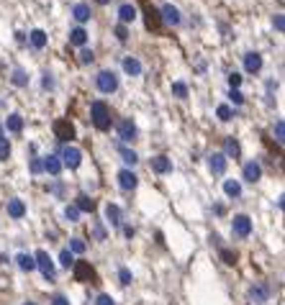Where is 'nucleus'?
I'll use <instances>...</instances> for the list:
<instances>
[{"label":"nucleus","instance_id":"f257e3e1","mask_svg":"<svg viewBox=\"0 0 285 305\" xmlns=\"http://www.w3.org/2000/svg\"><path fill=\"white\" fill-rule=\"evenodd\" d=\"M90 118H93V126L98 131H108L111 123H113V116H111V108L103 100H95L90 105Z\"/></svg>","mask_w":285,"mask_h":305},{"label":"nucleus","instance_id":"f03ea898","mask_svg":"<svg viewBox=\"0 0 285 305\" xmlns=\"http://www.w3.org/2000/svg\"><path fill=\"white\" fill-rule=\"evenodd\" d=\"M139 5H142V10H144V23H146V28L149 31H154V34H159L162 31V16H159V10L149 3V0H139Z\"/></svg>","mask_w":285,"mask_h":305},{"label":"nucleus","instance_id":"7ed1b4c3","mask_svg":"<svg viewBox=\"0 0 285 305\" xmlns=\"http://www.w3.org/2000/svg\"><path fill=\"white\" fill-rule=\"evenodd\" d=\"M95 85H98L100 93H106V95L116 93V90H118V77H116V72H113V69H103V72H98Z\"/></svg>","mask_w":285,"mask_h":305},{"label":"nucleus","instance_id":"20e7f679","mask_svg":"<svg viewBox=\"0 0 285 305\" xmlns=\"http://www.w3.org/2000/svg\"><path fill=\"white\" fill-rule=\"evenodd\" d=\"M72 272H74V280L77 282H98V272L90 267V262H85V259H77V262L72 264Z\"/></svg>","mask_w":285,"mask_h":305},{"label":"nucleus","instance_id":"39448f33","mask_svg":"<svg viewBox=\"0 0 285 305\" xmlns=\"http://www.w3.org/2000/svg\"><path fill=\"white\" fill-rule=\"evenodd\" d=\"M52 131H54V136H57L59 141H72V139H74V133H77V131H74V126L70 123L67 118L54 121V123H52Z\"/></svg>","mask_w":285,"mask_h":305},{"label":"nucleus","instance_id":"423d86ee","mask_svg":"<svg viewBox=\"0 0 285 305\" xmlns=\"http://www.w3.org/2000/svg\"><path fill=\"white\" fill-rule=\"evenodd\" d=\"M231 231H234L236 239H247V236L252 234V218L244 216V213L234 216V221H231Z\"/></svg>","mask_w":285,"mask_h":305},{"label":"nucleus","instance_id":"0eeeda50","mask_svg":"<svg viewBox=\"0 0 285 305\" xmlns=\"http://www.w3.org/2000/svg\"><path fill=\"white\" fill-rule=\"evenodd\" d=\"M62 167H67V170H77V167L82 164V151L74 149V146H65L62 149Z\"/></svg>","mask_w":285,"mask_h":305},{"label":"nucleus","instance_id":"6e6552de","mask_svg":"<svg viewBox=\"0 0 285 305\" xmlns=\"http://www.w3.org/2000/svg\"><path fill=\"white\" fill-rule=\"evenodd\" d=\"M34 259H36V267L41 269V274H44V280H54V262L49 259V254L44 251V249H39L36 254H34Z\"/></svg>","mask_w":285,"mask_h":305},{"label":"nucleus","instance_id":"1a4fd4ad","mask_svg":"<svg viewBox=\"0 0 285 305\" xmlns=\"http://www.w3.org/2000/svg\"><path fill=\"white\" fill-rule=\"evenodd\" d=\"M118 139L121 141H134L137 139V126H134L131 118H124L121 123H118Z\"/></svg>","mask_w":285,"mask_h":305},{"label":"nucleus","instance_id":"9d476101","mask_svg":"<svg viewBox=\"0 0 285 305\" xmlns=\"http://www.w3.org/2000/svg\"><path fill=\"white\" fill-rule=\"evenodd\" d=\"M118 185H121L124 190H134V187L139 185V177L134 175V172L129 170V167H124V170L118 172Z\"/></svg>","mask_w":285,"mask_h":305},{"label":"nucleus","instance_id":"9b49d317","mask_svg":"<svg viewBox=\"0 0 285 305\" xmlns=\"http://www.w3.org/2000/svg\"><path fill=\"white\" fill-rule=\"evenodd\" d=\"M208 167H211L214 175H223L226 172V157H223L221 151H214V154L208 157Z\"/></svg>","mask_w":285,"mask_h":305},{"label":"nucleus","instance_id":"f8f14e48","mask_svg":"<svg viewBox=\"0 0 285 305\" xmlns=\"http://www.w3.org/2000/svg\"><path fill=\"white\" fill-rule=\"evenodd\" d=\"M244 69L247 72H260L262 69V54H257V52H247L244 54Z\"/></svg>","mask_w":285,"mask_h":305},{"label":"nucleus","instance_id":"ddd939ff","mask_svg":"<svg viewBox=\"0 0 285 305\" xmlns=\"http://www.w3.org/2000/svg\"><path fill=\"white\" fill-rule=\"evenodd\" d=\"M152 170H154L157 175H167V172H172V162H170V157H164V154L152 157Z\"/></svg>","mask_w":285,"mask_h":305},{"label":"nucleus","instance_id":"4468645a","mask_svg":"<svg viewBox=\"0 0 285 305\" xmlns=\"http://www.w3.org/2000/svg\"><path fill=\"white\" fill-rule=\"evenodd\" d=\"M5 208H8V216H10V218H23V216H26V205H23L21 197H10Z\"/></svg>","mask_w":285,"mask_h":305},{"label":"nucleus","instance_id":"2eb2a0df","mask_svg":"<svg viewBox=\"0 0 285 305\" xmlns=\"http://www.w3.org/2000/svg\"><path fill=\"white\" fill-rule=\"evenodd\" d=\"M260 177H262L260 162H247V164H244V180H247V182H257Z\"/></svg>","mask_w":285,"mask_h":305},{"label":"nucleus","instance_id":"dca6fc26","mask_svg":"<svg viewBox=\"0 0 285 305\" xmlns=\"http://www.w3.org/2000/svg\"><path fill=\"white\" fill-rule=\"evenodd\" d=\"M249 298H252L254 303H267V300H270V287H267V285H252Z\"/></svg>","mask_w":285,"mask_h":305},{"label":"nucleus","instance_id":"f3484780","mask_svg":"<svg viewBox=\"0 0 285 305\" xmlns=\"http://www.w3.org/2000/svg\"><path fill=\"white\" fill-rule=\"evenodd\" d=\"M221 154L223 157H234V159H239V154H242V146H239V141L236 139H231V136H229V139L226 141H223V151H221Z\"/></svg>","mask_w":285,"mask_h":305},{"label":"nucleus","instance_id":"a211bd4d","mask_svg":"<svg viewBox=\"0 0 285 305\" xmlns=\"http://www.w3.org/2000/svg\"><path fill=\"white\" fill-rule=\"evenodd\" d=\"M106 221H108L113 228L121 226V208H118L116 203H108V205H106Z\"/></svg>","mask_w":285,"mask_h":305},{"label":"nucleus","instance_id":"6ab92c4d","mask_svg":"<svg viewBox=\"0 0 285 305\" xmlns=\"http://www.w3.org/2000/svg\"><path fill=\"white\" fill-rule=\"evenodd\" d=\"M44 172H49L52 177H57L59 172H62V162H59L57 154H49L47 159H44Z\"/></svg>","mask_w":285,"mask_h":305},{"label":"nucleus","instance_id":"aec40b11","mask_svg":"<svg viewBox=\"0 0 285 305\" xmlns=\"http://www.w3.org/2000/svg\"><path fill=\"white\" fill-rule=\"evenodd\" d=\"M159 16H162V21H167V23H172V26H177L180 21H183V18H180V10H177L175 5H164V8L159 10Z\"/></svg>","mask_w":285,"mask_h":305},{"label":"nucleus","instance_id":"412c9836","mask_svg":"<svg viewBox=\"0 0 285 305\" xmlns=\"http://www.w3.org/2000/svg\"><path fill=\"white\" fill-rule=\"evenodd\" d=\"M118 18H121V23H131L134 18H137V8H134L131 3H124L121 8H118Z\"/></svg>","mask_w":285,"mask_h":305},{"label":"nucleus","instance_id":"4be33fe9","mask_svg":"<svg viewBox=\"0 0 285 305\" xmlns=\"http://www.w3.org/2000/svg\"><path fill=\"white\" fill-rule=\"evenodd\" d=\"M5 128H8L10 133H21V131H23V118H21L18 113H10V116L5 118Z\"/></svg>","mask_w":285,"mask_h":305},{"label":"nucleus","instance_id":"5701e85b","mask_svg":"<svg viewBox=\"0 0 285 305\" xmlns=\"http://www.w3.org/2000/svg\"><path fill=\"white\" fill-rule=\"evenodd\" d=\"M85 41H87V31H85V28H72V31H70V44H72V47H85Z\"/></svg>","mask_w":285,"mask_h":305},{"label":"nucleus","instance_id":"b1692460","mask_svg":"<svg viewBox=\"0 0 285 305\" xmlns=\"http://www.w3.org/2000/svg\"><path fill=\"white\" fill-rule=\"evenodd\" d=\"M28 41H31L34 49H44V47H47V34H44L41 28H34V31L28 34Z\"/></svg>","mask_w":285,"mask_h":305},{"label":"nucleus","instance_id":"393cba45","mask_svg":"<svg viewBox=\"0 0 285 305\" xmlns=\"http://www.w3.org/2000/svg\"><path fill=\"white\" fill-rule=\"evenodd\" d=\"M124 72L131 74V77H137V74H142V62H139V59H134V57H126L124 59Z\"/></svg>","mask_w":285,"mask_h":305},{"label":"nucleus","instance_id":"a878e982","mask_svg":"<svg viewBox=\"0 0 285 305\" xmlns=\"http://www.w3.org/2000/svg\"><path fill=\"white\" fill-rule=\"evenodd\" d=\"M74 208H77L80 213H93L95 210V200L87 195H77V203H74Z\"/></svg>","mask_w":285,"mask_h":305},{"label":"nucleus","instance_id":"bb28decb","mask_svg":"<svg viewBox=\"0 0 285 305\" xmlns=\"http://www.w3.org/2000/svg\"><path fill=\"white\" fill-rule=\"evenodd\" d=\"M16 262H18V267H21L23 272H34V269H36V259H34L31 254H18Z\"/></svg>","mask_w":285,"mask_h":305},{"label":"nucleus","instance_id":"cd10ccee","mask_svg":"<svg viewBox=\"0 0 285 305\" xmlns=\"http://www.w3.org/2000/svg\"><path fill=\"white\" fill-rule=\"evenodd\" d=\"M72 16H74V18H77L80 23H85V21H90V5H87V3H77V5H74V8H72Z\"/></svg>","mask_w":285,"mask_h":305},{"label":"nucleus","instance_id":"c85d7f7f","mask_svg":"<svg viewBox=\"0 0 285 305\" xmlns=\"http://www.w3.org/2000/svg\"><path fill=\"white\" fill-rule=\"evenodd\" d=\"M223 192H226L229 197H242V185H239L236 180H226L223 182Z\"/></svg>","mask_w":285,"mask_h":305},{"label":"nucleus","instance_id":"c756f323","mask_svg":"<svg viewBox=\"0 0 285 305\" xmlns=\"http://www.w3.org/2000/svg\"><path fill=\"white\" fill-rule=\"evenodd\" d=\"M10 82L16 85V87H26V85H28V74H26L23 69H13V74H10Z\"/></svg>","mask_w":285,"mask_h":305},{"label":"nucleus","instance_id":"7c9ffc66","mask_svg":"<svg viewBox=\"0 0 285 305\" xmlns=\"http://www.w3.org/2000/svg\"><path fill=\"white\" fill-rule=\"evenodd\" d=\"M118 151H121V159H124L126 164H131V167H134V164L139 162V154H137V151H131V149H124V146L118 149Z\"/></svg>","mask_w":285,"mask_h":305},{"label":"nucleus","instance_id":"2f4dec72","mask_svg":"<svg viewBox=\"0 0 285 305\" xmlns=\"http://www.w3.org/2000/svg\"><path fill=\"white\" fill-rule=\"evenodd\" d=\"M8 157H10V141L5 136H0V162H5Z\"/></svg>","mask_w":285,"mask_h":305},{"label":"nucleus","instance_id":"473e14b6","mask_svg":"<svg viewBox=\"0 0 285 305\" xmlns=\"http://www.w3.org/2000/svg\"><path fill=\"white\" fill-rule=\"evenodd\" d=\"M172 95L175 98H188V85L185 82H172Z\"/></svg>","mask_w":285,"mask_h":305},{"label":"nucleus","instance_id":"72a5a7b5","mask_svg":"<svg viewBox=\"0 0 285 305\" xmlns=\"http://www.w3.org/2000/svg\"><path fill=\"white\" fill-rule=\"evenodd\" d=\"M59 264H62V267H67V269L74 264V256H72V251H70V249H65L62 254H59Z\"/></svg>","mask_w":285,"mask_h":305},{"label":"nucleus","instance_id":"f704fd0d","mask_svg":"<svg viewBox=\"0 0 285 305\" xmlns=\"http://www.w3.org/2000/svg\"><path fill=\"white\" fill-rule=\"evenodd\" d=\"M65 218L70 221V223H74V221H80V210L74 208V205H67L65 208Z\"/></svg>","mask_w":285,"mask_h":305},{"label":"nucleus","instance_id":"c9c22d12","mask_svg":"<svg viewBox=\"0 0 285 305\" xmlns=\"http://www.w3.org/2000/svg\"><path fill=\"white\" fill-rule=\"evenodd\" d=\"M216 113H218V118H221V121H231V118H234V111L229 108V105H218Z\"/></svg>","mask_w":285,"mask_h":305},{"label":"nucleus","instance_id":"e433bc0d","mask_svg":"<svg viewBox=\"0 0 285 305\" xmlns=\"http://www.w3.org/2000/svg\"><path fill=\"white\" fill-rule=\"evenodd\" d=\"M218 254H221V259H223V262H226L229 267H234V264H236V251H229V249H221Z\"/></svg>","mask_w":285,"mask_h":305},{"label":"nucleus","instance_id":"4c0bfd02","mask_svg":"<svg viewBox=\"0 0 285 305\" xmlns=\"http://www.w3.org/2000/svg\"><path fill=\"white\" fill-rule=\"evenodd\" d=\"M70 251H72V254H82V251H85V241L72 239V241H70Z\"/></svg>","mask_w":285,"mask_h":305},{"label":"nucleus","instance_id":"58836bf2","mask_svg":"<svg viewBox=\"0 0 285 305\" xmlns=\"http://www.w3.org/2000/svg\"><path fill=\"white\" fill-rule=\"evenodd\" d=\"M118 280H121V285H131V280H134V274L126 269V267H121L118 269Z\"/></svg>","mask_w":285,"mask_h":305},{"label":"nucleus","instance_id":"ea45409f","mask_svg":"<svg viewBox=\"0 0 285 305\" xmlns=\"http://www.w3.org/2000/svg\"><path fill=\"white\" fill-rule=\"evenodd\" d=\"M239 85H242V74H239V72H231V74H229V87H231V90H239Z\"/></svg>","mask_w":285,"mask_h":305},{"label":"nucleus","instance_id":"a19ab883","mask_svg":"<svg viewBox=\"0 0 285 305\" xmlns=\"http://www.w3.org/2000/svg\"><path fill=\"white\" fill-rule=\"evenodd\" d=\"M116 39H118V41H126V39H129V28H126L124 23L116 26Z\"/></svg>","mask_w":285,"mask_h":305},{"label":"nucleus","instance_id":"79ce46f5","mask_svg":"<svg viewBox=\"0 0 285 305\" xmlns=\"http://www.w3.org/2000/svg\"><path fill=\"white\" fill-rule=\"evenodd\" d=\"M275 139H278V144H283V139H285V123L283 121L275 123Z\"/></svg>","mask_w":285,"mask_h":305},{"label":"nucleus","instance_id":"37998d69","mask_svg":"<svg viewBox=\"0 0 285 305\" xmlns=\"http://www.w3.org/2000/svg\"><path fill=\"white\" fill-rule=\"evenodd\" d=\"M95 305H116V300H113L111 295L103 293V295H98V298H95Z\"/></svg>","mask_w":285,"mask_h":305},{"label":"nucleus","instance_id":"c03bdc74","mask_svg":"<svg viewBox=\"0 0 285 305\" xmlns=\"http://www.w3.org/2000/svg\"><path fill=\"white\" fill-rule=\"evenodd\" d=\"M93 59H95V57H93V52H90V49H82V52H80V64H90Z\"/></svg>","mask_w":285,"mask_h":305},{"label":"nucleus","instance_id":"a18cd8bd","mask_svg":"<svg viewBox=\"0 0 285 305\" xmlns=\"http://www.w3.org/2000/svg\"><path fill=\"white\" fill-rule=\"evenodd\" d=\"M229 98H231V103H234V105H242V103H244V95L239 93V90H231Z\"/></svg>","mask_w":285,"mask_h":305},{"label":"nucleus","instance_id":"49530a36","mask_svg":"<svg viewBox=\"0 0 285 305\" xmlns=\"http://www.w3.org/2000/svg\"><path fill=\"white\" fill-rule=\"evenodd\" d=\"M31 172H34V175L44 172V162H41V159H31Z\"/></svg>","mask_w":285,"mask_h":305},{"label":"nucleus","instance_id":"de8ad7c7","mask_svg":"<svg viewBox=\"0 0 285 305\" xmlns=\"http://www.w3.org/2000/svg\"><path fill=\"white\" fill-rule=\"evenodd\" d=\"M273 23H275L278 31H283V28H285V18H283V13H278V16L273 18Z\"/></svg>","mask_w":285,"mask_h":305},{"label":"nucleus","instance_id":"09e8293b","mask_svg":"<svg viewBox=\"0 0 285 305\" xmlns=\"http://www.w3.org/2000/svg\"><path fill=\"white\" fill-rule=\"evenodd\" d=\"M52 305H70V300H67L65 295H54V298H52Z\"/></svg>","mask_w":285,"mask_h":305},{"label":"nucleus","instance_id":"8fccbe9b","mask_svg":"<svg viewBox=\"0 0 285 305\" xmlns=\"http://www.w3.org/2000/svg\"><path fill=\"white\" fill-rule=\"evenodd\" d=\"M95 239L98 241H106V231H103V226H95Z\"/></svg>","mask_w":285,"mask_h":305},{"label":"nucleus","instance_id":"3c124183","mask_svg":"<svg viewBox=\"0 0 285 305\" xmlns=\"http://www.w3.org/2000/svg\"><path fill=\"white\" fill-rule=\"evenodd\" d=\"M124 236H126V239H134V228H131V226H124Z\"/></svg>","mask_w":285,"mask_h":305},{"label":"nucleus","instance_id":"603ef678","mask_svg":"<svg viewBox=\"0 0 285 305\" xmlns=\"http://www.w3.org/2000/svg\"><path fill=\"white\" fill-rule=\"evenodd\" d=\"M44 87H54V80L49 77V74H44Z\"/></svg>","mask_w":285,"mask_h":305},{"label":"nucleus","instance_id":"864d4df0","mask_svg":"<svg viewBox=\"0 0 285 305\" xmlns=\"http://www.w3.org/2000/svg\"><path fill=\"white\" fill-rule=\"evenodd\" d=\"M98 3H100V5H106V3H108V0H98Z\"/></svg>","mask_w":285,"mask_h":305},{"label":"nucleus","instance_id":"5fc2aeb1","mask_svg":"<svg viewBox=\"0 0 285 305\" xmlns=\"http://www.w3.org/2000/svg\"><path fill=\"white\" fill-rule=\"evenodd\" d=\"M23 305H36V303H23Z\"/></svg>","mask_w":285,"mask_h":305}]
</instances>
